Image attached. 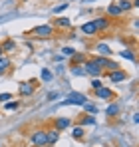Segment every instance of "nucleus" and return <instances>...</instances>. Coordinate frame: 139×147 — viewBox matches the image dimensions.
I'll use <instances>...</instances> for the list:
<instances>
[{
  "instance_id": "10",
  "label": "nucleus",
  "mask_w": 139,
  "mask_h": 147,
  "mask_svg": "<svg viewBox=\"0 0 139 147\" xmlns=\"http://www.w3.org/2000/svg\"><path fill=\"white\" fill-rule=\"evenodd\" d=\"M82 32L84 34H90V36H93L97 30H95V26H93V22H86V24L82 26Z\"/></svg>"
},
{
  "instance_id": "22",
  "label": "nucleus",
  "mask_w": 139,
  "mask_h": 147,
  "mask_svg": "<svg viewBox=\"0 0 139 147\" xmlns=\"http://www.w3.org/2000/svg\"><path fill=\"white\" fill-rule=\"evenodd\" d=\"M84 105H86V111H90V113H93V115L97 113V107H95L93 103H84Z\"/></svg>"
},
{
  "instance_id": "23",
  "label": "nucleus",
  "mask_w": 139,
  "mask_h": 147,
  "mask_svg": "<svg viewBox=\"0 0 139 147\" xmlns=\"http://www.w3.org/2000/svg\"><path fill=\"white\" fill-rule=\"evenodd\" d=\"M121 56H123V58H127V60H131V62H135V56H133L129 50H123V52H121Z\"/></svg>"
},
{
  "instance_id": "17",
  "label": "nucleus",
  "mask_w": 139,
  "mask_h": 147,
  "mask_svg": "<svg viewBox=\"0 0 139 147\" xmlns=\"http://www.w3.org/2000/svg\"><path fill=\"white\" fill-rule=\"evenodd\" d=\"M72 135H74L76 139H82V137H84V127H82V125H76V127L72 129Z\"/></svg>"
},
{
  "instance_id": "7",
  "label": "nucleus",
  "mask_w": 139,
  "mask_h": 147,
  "mask_svg": "<svg viewBox=\"0 0 139 147\" xmlns=\"http://www.w3.org/2000/svg\"><path fill=\"white\" fill-rule=\"evenodd\" d=\"M93 26H95V30H105L109 26V20L107 18H95L93 20Z\"/></svg>"
},
{
  "instance_id": "16",
  "label": "nucleus",
  "mask_w": 139,
  "mask_h": 147,
  "mask_svg": "<svg viewBox=\"0 0 139 147\" xmlns=\"http://www.w3.org/2000/svg\"><path fill=\"white\" fill-rule=\"evenodd\" d=\"M107 14H109V16H119L121 10H119L117 4H109V6H107Z\"/></svg>"
},
{
  "instance_id": "6",
  "label": "nucleus",
  "mask_w": 139,
  "mask_h": 147,
  "mask_svg": "<svg viewBox=\"0 0 139 147\" xmlns=\"http://www.w3.org/2000/svg\"><path fill=\"white\" fill-rule=\"evenodd\" d=\"M107 76H109V82H121V80L127 78V74H125V72H117V70H113L111 74H107Z\"/></svg>"
},
{
  "instance_id": "28",
  "label": "nucleus",
  "mask_w": 139,
  "mask_h": 147,
  "mask_svg": "<svg viewBox=\"0 0 139 147\" xmlns=\"http://www.w3.org/2000/svg\"><path fill=\"white\" fill-rule=\"evenodd\" d=\"M58 96H60L58 92H50V94H48V101H52V99H56Z\"/></svg>"
},
{
  "instance_id": "8",
  "label": "nucleus",
  "mask_w": 139,
  "mask_h": 147,
  "mask_svg": "<svg viewBox=\"0 0 139 147\" xmlns=\"http://www.w3.org/2000/svg\"><path fill=\"white\" fill-rule=\"evenodd\" d=\"M95 96H97V98L109 99V98H113V92H111V90H107V88H99V90H95Z\"/></svg>"
},
{
  "instance_id": "29",
  "label": "nucleus",
  "mask_w": 139,
  "mask_h": 147,
  "mask_svg": "<svg viewBox=\"0 0 139 147\" xmlns=\"http://www.w3.org/2000/svg\"><path fill=\"white\" fill-rule=\"evenodd\" d=\"M10 98H12L10 94H0V101H8Z\"/></svg>"
},
{
  "instance_id": "26",
  "label": "nucleus",
  "mask_w": 139,
  "mask_h": 147,
  "mask_svg": "<svg viewBox=\"0 0 139 147\" xmlns=\"http://www.w3.org/2000/svg\"><path fill=\"white\" fill-rule=\"evenodd\" d=\"M62 52H64L66 56H74V54H76V50H74V48H62Z\"/></svg>"
},
{
  "instance_id": "1",
  "label": "nucleus",
  "mask_w": 139,
  "mask_h": 147,
  "mask_svg": "<svg viewBox=\"0 0 139 147\" xmlns=\"http://www.w3.org/2000/svg\"><path fill=\"white\" fill-rule=\"evenodd\" d=\"M30 34H32V36H36V38H50V36H54V28H52L50 24H42V26L32 28V30H30Z\"/></svg>"
},
{
  "instance_id": "25",
  "label": "nucleus",
  "mask_w": 139,
  "mask_h": 147,
  "mask_svg": "<svg viewBox=\"0 0 139 147\" xmlns=\"http://www.w3.org/2000/svg\"><path fill=\"white\" fill-rule=\"evenodd\" d=\"M18 107V101H6V109H16Z\"/></svg>"
},
{
  "instance_id": "5",
  "label": "nucleus",
  "mask_w": 139,
  "mask_h": 147,
  "mask_svg": "<svg viewBox=\"0 0 139 147\" xmlns=\"http://www.w3.org/2000/svg\"><path fill=\"white\" fill-rule=\"evenodd\" d=\"M32 94H34V86L30 82L20 84V96H32Z\"/></svg>"
},
{
  "instance_id": "14",
  "label": "nucleus",
  "mask_w": 139,
  "mask_h": 147,
  "mask_svg": "<svg viewBox=\"0 0 139 147\" xmlns=\"http://www.w3.org/2000/svg\"><path fill=\"white\" fill-rule=\"evenodd\" d=\"M95 52H99L101 56H111V48H109V46H105V44L95 46Z\"/></svg>"
},
{
  "instance_id": "13",
  "label": "nucleus",
  "mask_w": 139,
  "mask_h": 147,
  "mask_svg": "<svg viewBox=\"0 0 139 147\" xmlns=\"http://www.w3.org/2000/svg\"><path fill=\"white\" fill-rule=\"evenodd\" d=\"M80 125H95V117L93 115H82V119H80Z\"/></svg>"
},
{
  "instance_id": "32",
  "label": "nucleus",
  "mask_w": 139,
  "mask_h": 147,
  "mask_svg": "<svg viewBox=\"0 0 139 147\" xmlns=\"http://www.w3.org/2000/svg\"><path fill=\"white\" fill-rule=\"evenodd\" d=\"M2 54H4V52H2V48H0V56H2Z\"/></svg>"
},
{
  "instance_id": "20",
  "label": "nucleus",
  "mask_w": 139,
  "mask_h": 147,
  "mask_svg": "<svg viewBox=\"0 0 139 147\" xmlns=\"http://www.w3.org/2000/svg\"><path fill=\"white\" fill-rule=\"evenodd\" d=\"M117 6H119V10H129V8H131V2H129V0H119Z\"/></svg>"
},
{
  "instance_id": "30",
  "label": "nucleus",
  "mask_w": 139,
  "mask_h": 147,
  "mask_svg": "<svg viewBox=\"0 0 139 147\" xmlns=\"http://www.w3.org/2000/svg\"><path fill=\"white\" fill-rule=\"evenodd\" d=\"M84 70H80V68H76V70H74V76H84Z\"/></svg>"
},
{
  "instance_id": "15",
  "label": "nucleus",
  "mask_w": 139,
  "mask_h": 147,
  "mask_svg": "<svg viewBox=\"0 0 139 147\" xmlns=\"http://www.w3.org/2000/svg\"><path fill=\"white\" fill-rule=\"evenodd\" d=\"M105 113H107L109 117H113V115H117V113H119V105H117V103H111V105H107Z\"/></svg>"
},
{
  "instance_id": "31",
  "label": "nucleus",
  "mask_w": 139,
  "mask_h": 147,
  "mask_svg": "<svg viewBox=\"0 0 139 147\" xmlns=\"http://www.w3.org/2000/svg\"><path fill=\"white\" fill-rule=\"evenodd\" d=\"M82 2H84V4H86V2H93V0H82Z\"/></svg>"
},
{
  "instance_id": "24",
  "label": "nucleus",
  "mask_w": 139,
  "mask_h": 147,
  "mask_svg": "<svg viewBox=\"0 0 139 147\" xmlns=\"http://www.w3.org/2000/svg\"><path fill=\"white\" fill-rule=\"evenodd\" d=\"M68 6H70V4H60V6H56V8H54V14H60V12H64Z\"/></svg>"
},
{
  "instance_id": "4",
  "label": "nucleus",
  "mask_w": 139,
  "mask_h": 147,
  "mask_svg": "<svg viewBox=\"0 0 139 147\" xmlns=\"http://www.w3.org/2000/svg\"><path fill=\"white\" fill-rule=\"evenodd\" d=\"M84 68H86L84 72H86V74H92V76H99V74H101V70L97 68V64H95L93 60H90V62H86V66H84Z\"/></svg>"
},
{
  "instance_id": "18",
  "label": "nucleus",
  "mask_w": 139,
  "mask_h": 147,
  "mask_svg": "<svg viewBox=\"0 0 139 147\" xmlns=\"http://www.w3.org/2000/svg\"><path fill=\"white\" fill-rule=\"evenodd\" d=\"M14 46H16V44H14V40H6L0 48H2V52H10V50H14Z\"/></svg>"
},
{
  "instance_id": "21",
  "label": "nucleus",
  "mask_w": 139,
  "mask_h": 147,
  "mask_svg": "<svg viewBox=\"0 0 139 147\" xmlns=\"http://www.w3.org/2000/svg\"><path fill=\"white\" fill-rule=\"evenodd\" d=\"M42 80H44V82H50V80H52V72L44 68V70H42Z\"/></svg>"
},
{
  "instance_id": "12",
  "label": "nucleus",
  "mask_w": 139,
  "mask_h": 147,
  "mask_svg": "<svg viewBox=\"0 0 139 147\" xmlns=\"http://www.w3.org/2000/svg\"><path fill=\"white\" fill-rule=\"evenodd\" d=\"M8 68H10V60H8V58H4V56H0V76H2V74H6Z\"/></svg>"
},
{
  "instance_id": "9",
  "label": "nucleus",
  "mask_w": 139,
  "mask_h": 147,
  "mask_svg": "<svg viewBox=\"0 0 139 147\" xmlns=\"http://www.w3.org/2000/svg\"><path fill=\"white\" fill-rule=\"evenodd\" d=\"M46 137H48V145H52V143H56V141H58L60 133H58L56 129H52V131H46Z\"/></svg>"
},
{
  "instance_id": "27",
  "label": "nucleus",
  "mask_w": 139,
  "mask_h": 147,
  "mask_svg": "<svg viewBox=\"0 0 139 147\" xmlns=\"http://www.w3.org/2000/svg\"><path fill=\"white\" fill-rule=\"evenodd\" d=\"M92 88L93 90H99V88H101V82H99V80H92Z\"/></svg>"
},
{
  "instance_id": "11",
  "label": "nucleus",
  "mask_w": 139,
  "mask_h": 147,
  "mask_svg": "<svg viewBox=\"0 0 139 147\" xmlns=\"http://www.w3.org/2000/svg\"><path fill=\"white\" fill-rule=\"evenodd\" d=\"M68 125H70V119H68V117H60V119H56V131L66 129Z\"/></svg>"
},
{
  "instance_id": "19",
  "label": "nucleus",
  "mask_w": 139,
  "mask_h": 147,
  "mask_svg": "<svg viewBox=\"0 0 139 147\" xmlns=\"http://www.w3.org/2000/svg\"><path fill=\"white\" fill-rule=\"evenodd\" d=\"M56 24L60 26V28H68L72 22H70V18H58V20H56Z\"/></svg>"
},
{
  "instance_id": "2",
  "label": "nucleus",
  "mask_w": 139,
  "mask_h": 147,
  "mask_svg": "<svg viewBox=\"0 0 139 147\" xmlns=\"http://www.w3.org/2000/svg\"><path fill=\"white\" fill-rule=\"evenodd\" d=\"M84 103H88V98L84 94H78V92H72L68 99L62 101V105H84Z\"/></svg>"
},
{
  "instance_id": "3",
  "label": "nucleus",
  "mask_w": 139,
  "mask_h": 147,
  "mask_svg": "<svg viewBox=\"0 0 139 147\" xmlns=\"http://www.w3.org/2000/svg\"><path fill=\"white\" fill-rule=\"evenodd\" d=\"M32 145L36 147H46L48 145V137H46V131H34L32 137H30Z\"/></svg>"
}]
</instances>
